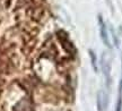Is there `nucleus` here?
<instances>
[{
    "mask_svg": "<svg viewBox=\"0 0 122 111\" xmlns=\"http://www.w3.org/2000/svg\"><path fill=\"white\" fill-rule=\"evenodd\" d=\"M98 24H100V32H101V39L103 41L106 47H111V43H110V40H109V33H107V30H106V25H105L104 21L102 16H98Z\"/></svg>",
    "mask_w": 122,
    "mask_h": 111,
    "instance_id": "nucleus-1",
    "label": "nucleus"
},
{
    "mask_svg": "<svg viewBox=\"0 0 122 111\" xmlns=\"http://www.w3.org/2000/svg\"><path fill=\"white\" fill-rule=\"evenodd\" d=\"M97 107H98L100 111H104L106 109V107H107V95L103 91L98 92V95H97Z\"/></svg>",
    "mask_w": 122,
    "mask_h": 111,
    "instance_id": "nucleus-2",
    "label": "nucleus"
},
{
    "mask_svg": "<svg viewBox=\"0 0 122 111\" xmlns=\"http://www.w3.org/2000/svg\"><path fill=\"white\" fill-rule=\"evenodd\" d=\"M89 56H91V59H92V66L94 68V70L97 71L98 70V68H97V60H96V56L93 52V50H89Z\"/></svg>",
    "mask_w": 122,
    "mask_h": 111,
    "instance_id": "nucleus-3",
    "label": "nucleus"
},
{
    "mask_svg": "<svg viewBox=\"0 0 122 111\" xmlns=\"http://www.w3.org/2000/svg\"><path fill=\"white\" fill-rule=\"evenodd\" d=\"M120 85H121V86H122V78H121V82H120Z\"/></svg>",
    "mask_w": 122,
    "mask_h": 111,
    "instance_id": "nucleus-4",
    "label": "nucleus"
}]
</instances>
